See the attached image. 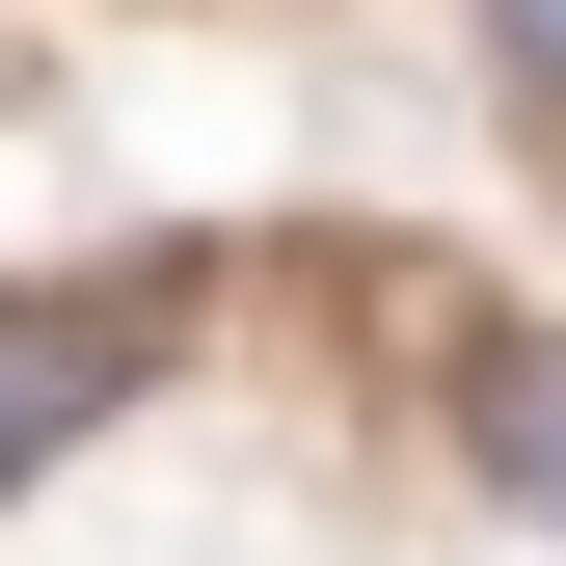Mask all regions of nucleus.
Listing matches in <instances>:
<instances>
[{
	"mask_svg": "<svg viewBox=\"0 0 566 566\" xmlns=\"http://www.w3.org/2000/svg\"><path fill=\"white\" fill-rule=\"evenodd\" d=\"M485 28H513V82H566V0H485Z\"/></svg>",
	"mask_w": 566,
	"mask_h": 566,
	"instance_id": "7ed1b4c3",
	"label": "nucleus"
},
{
	"mask_svg": "<svg viewBox=\"0 0 566 566\" xmlns=\"http://www.w3.org/2000/svg\"><path fill=\"white\" fill-rule=\"evenodd\" d=\"M459 432H485V485L566 539V324H485V350H459Z\"/></svg>",
	"mask_w": 566,
	"mask_h": 566,
	"instance_id": "f03ea898",
	"label": "nucleus"
},
{
	"mask_svg": "<svg viewBox=\"0 0 566 566\" xmlns=\"http://www.w3.org/2000/svg\"><path fill=\"white\" fill-rule=\"evenodd\" d=\"M135 378H163V324H135V297H0V485H28L54 432H108Z\"/></svg>",
	"mask_w": 566,
	"mask_h": 566,
	"instance_id": "f257e3e1",
	"label": "nucleus"
}]
</instances>
